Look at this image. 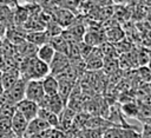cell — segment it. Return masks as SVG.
Instances as JSON below:
<instances>
[{
	"label": "cell",
	"instance_id": "7",
	"mask_svg": "<svg viewBox=\"0 0 151 138\" xmlns=\"http://www.w3.org/2000/svg\"><path fill=\"white\" fill-rule=\"evenodd\" d=\"M48 129H51L50 125L45 120H42V119H40V118L37 117V118L32 119L31 121H28L27 129H26V131H25V133H24L22 137L24 138H29V137L35 136L38 133H41V132H44V131H46Z\"/></svg>",
	"mask_w": 151,
	"mask_h": 138
},
{
	"label": "cell",
	"instance_id": "2",
	"mask_svg": "<svg viewBox=\"0 0 151 138\" xmlns=\"http://www.w3.org/2000/svg\"><path fill=\"white\" fill-rule=\"evenodd\" d=\"M15 110L18 112H20L27 119V121H31L32 119L37 118L38 111H39V105L37 103L25 98L15 104Z\"/></svg>",
	"mask_w": 151,
	"mask_h": 138
},
{
	"label": "cell",
	"instance_id": "6",
	"mask_svg": "<svg viewBox=\"0 0 151 138\" xmlns=\"http://www.w3.org/2000/svg\"><path fill=\"white\" fill-rule=\"evenodd\" d=\"M27 125H28L27 119L20 112H18L15 110L13 116H12V118H11V127H12L13 133L17 137H22L25 131H26V129H27Z\"/></svg>",
	"mask_w": 151,
	"mask_h": 138
},
{
	"label": "cell",
	"instance_id": "24",
	"mask_svg": "<svg viewBox=\"0 0 151 138\" xmlns=\"http://www.w3.org/2000/svg\"><path fill=\"white\" fill-rule=\"evenodd\" d=\"M4 65H5V55L2 53H0V71L1 72L4 70Z\"/></svg>",
	"mask_w": 151,
	"mask_h": 138
},
{
	"label": "cell",
	"instance_id": "3",
	"mask_svg": "<svg viewBox=\"0 0 151 138\" xmlns=\"http://www.w3.org/2000/svg\"><path fill=\"white\" fill-rule=\"evenodd\" d=\"M38 105H39V107L50 110L51 112H53V113H55L58 116L66 107V105L64 104V101L60 99V97L58 94H54V96H45L40 100V103Z\"/></svg>",
	"mask_w": 151,
	"mask_h": 138
},
{
	"label": "cell",
	"instance_id": "23",
	"mask_svg": "<svg viewBox=\"0 0 151 138\" xmlns=\"http://www.w3.org/2000/svg\"><path fill=\"white\" fill-rule=\"evenodd\" d=\"M92 2L100 7H107L112 4V0H92Z\"/></svg>",
	"mask_w": 151,
	"mask_h": 138
},
{
	"label": "cell",
	"instance_id": "4",
	"mask_svg": "<svg viewBox=\"0 0 151 138\" xmlns=\"http://www.w3.org/2000/svg\"><path fill=\"white\" fill-rule=\"evenodd\" d=\"M26 83H27V80H25V79H22V78L20 77V79H19V80H18V81H17L9 90L5 91L4 94H5L6 98H7L9 101H12L13 104L19 103L20 100L25 99Z\"/></svg>",
	"mask_w": 151,
	"mask_h": 138
},
{
	"label": "cell",
	"instance_id": "21",
	"mask_svg": "<svg viewBox=\"0 0 151 138\" xmlns=\"http://www.w3.org/2000/svg\"><path fill=\"white\" fill-rule=\"evenodd\" d=\"M140 77L144 81H151V70L149 67L143 66L140 68Z\"/></svg>",
	"mask_w": 151,
	"mask_h": 138
},
{
	"label": "cell",
	"instance_id": "28",
	"mask_svg": "<svg viewBox=\"0 0 151 138\" xmlns=\"http://www.w3.org/2000/svg\"><path fill=\"white\" fill-rule=\"evenodd\" d=\"M149 68L151 70V55L149 57Z\"/></svg>",
	"mask_w": 151,
	"mask_h": 138
},
{
	"label": "cell",
	"instance_id": "25",
	"mask_svg": "<svg viewBox=\"0 0 151 138\" xmlns=\"http://www.w3.org/2000/svg\"><path fill=\"white\" fill-rule=\"evenodd\" d=\"M5 31H6V27H5V25L2 24V22H0V38L5 34Z\"/></svg>",
	"mask_w": 151,
	"mask_h": 138
},
{
	"label": "cell",
	"instance_id": "14",
	"mask_svg": "<svg viewBox=\"0 0 151 138\" xmlns=\"http://www.w3.org/2000/svg\"><path fill=\"white\" fill-rule=\"evenodd\" d=\"M58 80V96L60 97V99L64 101V104L66 105L67 104V100H68V97L73 90V86L76 84H72L67 80H64V79H57Z\"/></svg>",
	"mask_w": 151,
	"mask_h": 138
},
{
	"label": "cell",
	"instance_id": "10",
	"mask_svg": "<svg viewBox=\"0 0 151 138\" xmlns=\"http://www.w3.org/2000/svg\"><path fill=\"white\" fill-rule=\"evenodd\" d=\"M26 41L33 44L34 46L39 47L44 44H47L50 40V35L47 34L46 31H34V32H28L25 35Z\"/></svg>",
	"mask_w": 151,
	"mask_h": 138
},
{
	"label": "cell",
	"instance_id": "22",
	"mask_svg": "<svg viewBox=\"0 0 151 138\" xmlns=\"http://www.w3.org/2000/svg\"><path fill=\"white\" fill-rule=\"evenodd\" d=\"M140 137L142 138H151V125L143 124V127H140Z\"/></svg>",
	"mask_w": 151,
	"mask_h": 138
},
{
	"label": "cell",
	"instance_id": "11",
	"mask_svg": "<svg viewBox=\"0 0 151 138\" xmlns=\"http://www.w3.org/2000/svg\"><path fill=\"white\" fill-rule=\"evenodd\" d=\"M45 96H54L58 93V80L54 75L47 74L41 79Z\"/></svg>",
	"mask_w": 151,
	"mask_h": 138
},
{
	"label": "cell",
	"instance_id": "5",
	"mask_svg": "<svg viewBox=\"0 0 151 138\" xmlns=\"http://www.w3.org/2000/svg\"><path fill=\"white\" fill-rule=\"evenodd\" d=\"M70 65V59L66 54L64 53H54V57L52 58L51 63L48 64L50 67V74L57 77L58 74H60L67 66Z\"/></svg>",
	"mask_w": 151,
	"mask_h": 138
},
{
	"label": "cell",
	"instance_id": "15",
	"mask_svg": "<svg viewBox=\"0 0 151 138\" xmlns=\"http://www.w3.org/2000/svg\"><path fill=\"white\" fill-rule=\"evenodd\" d=\"M48 44L53 47V50L58 53H64L67 55L68 52V42L61 37V34L55 35V37H51L48 40Z\"/></svg>",
	"mask_w": 151,
	"mask_h": 138
},
{
	"label": "cell",
	"instance_id": "13",
	"mask_svg": "<svg viewBox=\"0 0 151 138\" xmlns=\"http://www.w3.org/2000/svg\"><path fill=\"white\" fill-rule=\"evenodd\" d=\"M54 53H55V51H54L53 47L47 42V44H44V45H41V46L38 47L35 57H37L39 60H41V61H44L45 64L48 65V64L51 63L52 58L54 57Z\"/></svg>",
	"mask_w": 151,
	"mask_h": 138
},
{
	"label": "cell",
	"instance_id": "1",
	"mask_svg": "<svg viewBox=\"0 0 151 138\" xmlns=\"http://www.w3.org/2000/svg\"><path fill=\"white\" fill-rule=\"evenodd\" d=\"M44 97H45V92L42 88L41 80H38V79L27 80L26 88H25V98L39 104Z\"/></svg>",
	"mask_w": 151,
	"mask_h": 138
},
{
	"label": "cell",
	"instance_id": "26",
	"mask_svg": "<svg viewBox=\"0 0 151 138\" xmlns=\"http://www.w3.org/2000/svg\"><path fill=\"white\" fill-rule=\"evenodd\" d=\"M25 2H27V4H31V5H33V4H37L39 0H24Z\"/></svg>",
	"mask_w": 151,
	"mask_h": 138
},
{
	"label": "cell",
	"instance_id": "9",
	"mask_svg": "<svg viewBox=\"0 0 151 138\" xmlns=\"http://www.w3.org/2000/svg\"><path fill=\"white\" fill-rule=\"evenodd\" d=\"M76 17L73 15L72 12L65 9V8H58L55 12H54V22H57L61 28L63 27H68L73 24Z\"/></svg>",
	"mask_w": 151,
	"mask_h": 138
},
{
	"label": "cell",
	"instance_id": "12",
	"mask_svg": "<svg viewBox=\"0 0 151 138\" xmlns=\"http://www.w3.org/2000/svg\"><path fill=\"white\" fill-rule=\"evenodd\" d=\"M37 117L42 119V120H45L50 125V127H52V129H58L59 127V116L53 113V112H51L50 110L39 107Z\"/></svg>",
	"mask_w": 151,
	"mask_h": 138
},
{
	"label": "cell",
	"instance_id": "17",
	"mask_svg": "<svg viewBox=\"0 0 151 138\" xmlns=\"http://www.w3.org/2000/svg\"><path fill=\"white\" fill-rule=\"evenodd\" d=\"M122 138H142L140 127L126 123L122 126Z\"/></svg>",
	"mask_w": 151,
	"mask_h": 138
},
{
	"label": "cell",
	"instance_id": "27",
	"mask_svg": "<svg viewBox=\"0 0 151 138\" xmlns=\"http://www.w3.org/2000/svg\"><path fill=\"white\" fill-rule=\"evenodd\" d=\"M122 1H123V0H112V4H113V2H116V4H120Z\"/></svg>",
	"mask_w": 151,
	"mask_h": 138
},
{
	"label": "cell",
	"instance_id": "29",
	"mask_svg": "<svg viewBox=\"0 0 151 138\" xmlns=\"http://www.w3.org/2000/svg\"><path fill=\"white\" fill-rule=\"evenodd\" d=\"M14 138H24V137H14Z\"/></svg>",
	"mask_w": 151,
	"mask_h": 138
},
{
	"label": "cell",
	"instance_id": "20",
	"mask_svg": "<svg viewBox=\"0 0 151 138\" xmlns=\"http://www.w3.org/2000/svg\"><path fill=\"white\" fill-rule=\"evenodd\" d=\"M103 138H122V127L113 126L104 131Z\"/></svg>",
	"mask_w": 151,
	"mask_h": 138
},
{
	"label": "cell",
	"instance_id": "19",
	"mask_svg": "<svg viewBox=\"0 0 151 138\" xmlns=\"http://www.w3.org/2000/svg\"><path fill=\"white\" fill-rule=\"evenodd\" d=\"M58 4L60 5L61 8H65L70 12H73L74 9L78 8L80 0H58Z\"/></svg>",
	"mask_w": 151,
	"mask_h": 138
},
{
	"label": "cell",
	"instance_id": "18",
	"mask_svg": "<svg viewBox=\"0 0 151 138\" xmlns=\"http://www.w3.org/2000/svg\"><path fill=\"white\" fill-rule=\"evenodd\" d=\"M104 131L100 129H83L80 130V134L83 138H103Z\"/></svg>",
	"mask_w": 151,
	"mask_h": 138
},
{
	"label": "cell",
	"instance_id": "16",
	"mask_svg": "<svg viewBox=\"0 0 151 138\" xmlns=\"http://www.w3.org/2000/svg\"><path fill=\"white\" fill-rule=\"evenodd\" d=\"M138 110H139V105L136 101L129 100L126 103L123 104V106L120 107V112L122 114L129 117V118H137L138 116Z\"/></svg>",
	"mask_w": 151,
	"mask_h": 138
},
{
	"label": "cell",
	"instance_id": "8",
	"mask_svg": "<svg viewBox=\"0 0 151 138\" xmlns=\"http://www.w3.org/2000/svg\"><path fill=\"white\" fill-rule=\"evenodd\" d=\"M20 79V72L19 70H6L1 72V78H0V84L1 87L5 91L9 90L18 80Z\"/></svg>",
	"mask_w": 151,
	"mask_h": 138
}]
</instances>
